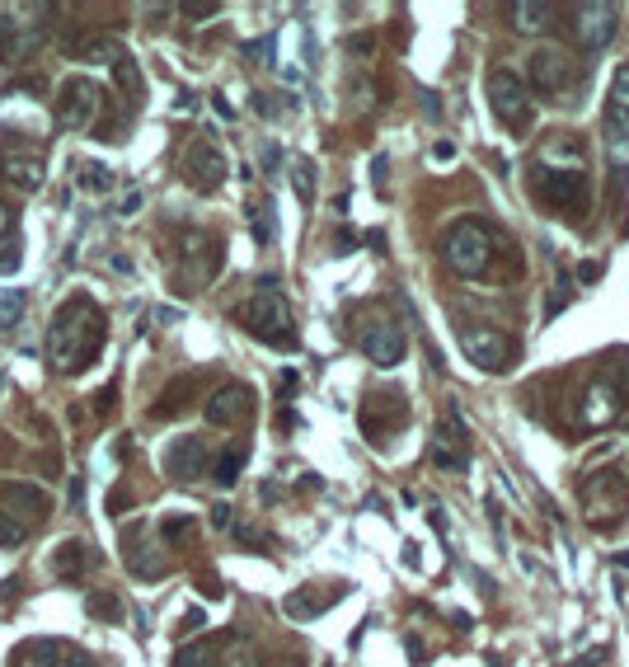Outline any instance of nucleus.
<instances>
[{
  "mask_svg": "<svg viewBox=\"0 0 629 667\" xmlns=\"http://www.w3.org/2000/svg\"><path fill=\"white\" fill-rule=\"evenodd\" d=\"M104 348V315L94 306L90 296H76V301H66L62 311L52 315V325H47V362H52V372H85L94 357Z\"/></svg>",
  "mask_w": 629,
  "mask_h": 667,
  "instance_id": "f257e3e1",
  "label": "nucleus"
},
{
  "mask_svg": "<svg viewBox=\"0 0 629 667\" xmlns=\"http://www.w3.org/2000/svg\"><path fill=\"white\" fill-rule=\"evenodd\" d=\"M240 325H245L254 339L273 343V348H296L292 306H287V296L277 292L273 278H263L259 287H254V296L240 306Z\"/></svg>",
  "mask_w": 629,
  "mask_h": 667,
  "instance_id": "f03ea898",
  "label": "nucleus"
},
{
  "mask_svg": "<svg viewBox=\"0 0 629 667\" xmlns=\"http://www.w3.org/2000/svg\"><path fill=\"white\" fill-rule=\"evenodd\" d=\"M442 259H446V268L461 273V278H484L493 264V231L475 217L456 221L442 240Z\"/></svg>",
  "mask_w": 629,
  "mask_h": 667,
  "instance_id": "7ed1b4c3",
  "label": "nucleus"
},
{
  "mask_svg": "<svg viewBox=\"0 0 629 667\" xmlns=\"http://www.w3.org/2000/svg\"><path fill=\"white\" fill-rule=\"evenodd\" d=\"M587 170L583 165H550V160H536V198L568 212V217H583L587 212Z\"/></svg>",
  "mask_w": 629,
  "mask_h": 667,
  "instance_id": "20e7f679",
  "label": "nucleus"
},
{
  "mask_svg": "<svg viewBox=\"0 0 629 667\" xmlns=\"http://www.w3.org/2000/svg\"><path fill=\"white\" fill-rule=\"evenodd\" d=\"M606 156H611L615 179H629V66H620L606 94Z\"/></svg>",
  "mask_w": 629,
  "mask_h": 667,
  "instance_id": "39448f33",
  "label": "nucleus"
},
{
  "mask_svg": "<svg viewBox=\"0 0 629 667\" xmlns=\"http://www.w3.org/2000/svg\"><path fill=\"white\" fill-rule=\"evenodd\" d=\"M99 109H104V90L90 76H66L57 85V123L66 132H90Z\"/></svg>",
  "mask_w": 629,
  "mask_h": 667,
  "instance_id": "423d86ee",
  "label": "nucleus"
},
{
  "mask_svg": "<svg viewBox=\"0 0 629 667\" xmlns=\"http://www.w3.org/2000/svg\"><path fill=\"white\" fill-rule=\"evenodd\" d=\"M489 104L498 113V123L512 127V132H522L531 123V90H526V80L517 71H507V66H493L489 71Z\"/></svg>",
  "mask_w": 629,
  "mask_h": 667,
  "instance_id": "0eeeda50",
  "label": "nucleus"
},
{
  "mask_svg": "<svg viewBox=\"0 0 629 667\" xmlns=\"http://www.w3.org/2000/svg\"><path fill=\"white\" fill-rule=\"evenodd\" d=\"M0 512L15 517L19 527H43L52 517V494L24 480H0Z\"/></svg>",
  "mask_w": 629,
  "mask_h": 667,
  "instance_id": "6e6552de",
  "label": "nucleus"
},
{
  "mask_svg": "<svg viewBox=\"0 0 629 667\" xmlns=\"http://www.w3.org/2000/svg\"><path fill=\"white\" fill-rule=\"evenodd\" d=\"M615 29H620V5L587 0V5L573 10V38H578V47H587V52H601V47L615 38Z\"/></svg>",
  "mask_w": 629,
  "mask_h": 667,
  "instance_id": "1a4fd4ad",
  "label": "nucleus"
},
{
  "mask_svg": "<svg viewBox=\"0 0 629 667\" xmlns=\"http://www.w3.org/2000/svg\"><path fill=\"white\" fill-rule=\"evenodd\" d=\"M357 348H362L376 367H399L404 353H409V334H404V325H395V320H371V325H362V334H357Z\"/></svg>",
  "mask_w": 629,
  "mask_h": 667,
  "instance_id": "9d476101",
  "label": "nucleus"
},
{
  "mask_svg": "<svg viewBox=\"0 0 629 667\" xmlns=\"http://www.w3.org/2000/svg\"><path fill=\"white\" fill-rule=\"evenodd\" d=\"M461 348L475 367H484V372H503L507 357H512L507 334L503 329H493V325H461Z\"/></svg>",
  "mask_w": 629,
  "mask_h": 667,
  "instance_id": "9b49d317",
  "label": "nucleus"
},
{
  "mask_svg": "<svg viewBox=\"0 0 629 667\" xmlns=\"http://www.w3.org/2000/svg\"><path fill=\"white\" fill-rule=\"evenodd\" d=\"M568 85H573V57H568L564 47H536L531 52V85L526 90H536V94H564Z\"/></svg>",
  "mask_w": 629,
  "mask_h": 667,
  "instance_id": "f8f14e48",
  "label": "nucleus"
},
{
  "mask_svg": "<svg viewBox=\"0 0 629 667\" xmlns=\"http://www.w3.org/2000/svg\"><path fill=\"white\" fill-rule=\"evenodd\" d=\"M428 461L437 470H465V466H470V433H465V423L456 419V414H446L442 428L432 433Z\"/></svg>",
  "mask_w": 629,
  "mask_h": 667,
  "instance_id": "ddd939ff",
  "label": "nucleus"
},
{
  "mask_svg": "<svg viewBox=\"0 0 629 667\" xmlns=\"http://www.w3.org/2000/svg\"><path fill=\"white\" fill-rule=\"evenodd\" d=\"M226 174H231V165H226V156L216 151L212 141H193L184 156V179L198 193H216V188L226 184Z\"/></svg>",
  "mask_w": 629,
  "mask_h": 667,
  "instance_id": "4468645a",
  "label": "nucleus"
},
{
  "mask_svg": "<svg viewBox=\"0 0 629 667\" xmlns=\"http://www.w3.org/2000/svg\"><path fill=\"white\" fill-rule=\"evenodd\" d=\"M583 503H587V517L592 522H611V517H620V512L629 508V489L615 475H592V480L583 484Z\"/></svg>",
  "mask_w": 629,
  "mask_h": 667,
  "instance_id": "2eb2a0df",
  "label": "nucleus"
},
{
  "mask_svg": "<svg viewBox=\"0 0 629 667\" xmlns=\"http://www.w3.org/2000/svg\"><path fill=\"white\" fill-rule=\"evenodd\" d=\"M165 475H174L179 484L202 480L207 475V442L202 437H174L165 451Z\"/></svg>",
  "mask_w": 629,
  "mask_h": 667,
  "instance_id": "dca6fc26",
  "label": "nucleus"
},
{
  "mask_svg": "<svg viewBox=\"0 0 629 667\" xmlns=\"http://www.w3.org/2000/svg\"><path fill=\"white\" fill-rule=\"evenodd\" d=\"M184 254H188L184 292H198L202 282L216 278V268H221V249H216V240H207V235H188V240H184Z\"/></svg>",
  "mask_w": 629,
  "mask_h": 667,
  "instance_id": "f3484780",
  "label": "nucleus"
},
{
  "mask_svg": "<svg viewBox=\"0 0 629 667\" xmlns=\"http://www.w3.org/2000/svg\"><path fill=\"white\" fill-rule=\"evenodd\" d=\"M249 386H240V381H231V386H221L212 390V400L202 404V414H207V423L212 428H231V423H240L249 414Z\"/></svg>",
  "mask_w": 629,
  "mask_h": 667,
  "instance_id": "a211bd4d",
  "label": "nucleus"
},
{
  "mask_svg": "<svg viewBox=\"0 0 629 667\" xmlns=\"http://www.w3.org/2000/svg\"><path fill=\"white\" fill-rule=\"evenodd\" d=\"M0 179L19 193H38L43 188V156L38 151H5L0 156Z\"/></svg>",
  "mask_w": 629,
  "mask_h": 667,
  "instance_id": "6ab92c4d",
  "label": "nucleus"
},
{
  "mask_svg": "<svg viewBox=\"0 0 629 667\" xmlns=\"http://www.w3.org/2000/svg\"><path fill=\"white\" fill-rule=\"evenodd\" d=\"M38 47H43V29H33V24H15V19H0V62L24 66Z\"/></svg>",
  "mask_w": 629,
  "mask_h": 667,
  "instance_id": "aec40b11",
  "label": "nucleus"
},
{
  "mask_svg": "<svg viewBox=\"0 0 629 667\" xmlns=\"http://www.w3.org/2000/svg\"><path fill=\"white\" fill-rule=\"evenodd\" d=\"M90 564H94L90 541H62L57 550H52V574L62 578V583H80Z\"/></svg>",
  "mask_w": 629,
  "mask_h": 667,
  "instance_id": "412c9836",
  "label": "nucleus"
},
{
  "mask_svg": "<svg viewBox=\"0 0 629 667\" xmlns=\"http://www.w3.org/2000/svg\"><path fill=\"white\" fill-rule=\"evenodd\" d=\"M620 409V395L611 386H592L587 390V404H583V428H606Z\"/></svg>",
  "mask_w": 629,
  "mask_h": 667,
  "instance_id": "4be33fe9",
  "label": "nucleus"
},
{
  "mask_svg": "<svg viewBox=\"0 0 629 667\" xmlns=\"http://www.w3.org/2000/svg\"><path fill=\"white\" fill-rule=\"evenodd\" d=\"M507 15H512V29H517V33H550L554 29V5L522 0V5H512Z\"/></svg>",
  "mask_w": 629,
  "mask_h": 667,
  "instance_id": "5701e85b",
  "label": "nucleus"
},
{
  "mask_svg": "<svg viewBox=\"0 0 629 667\" xmlns=\"http://www.w3.org/2000/svg\"><path fill=\"white\" fill-rule=\"evenodd\" d=\"M113 85H118V90L127 94V99H137L141 94V66H137V57H132V52H123V47H118V52H113Z\"/></svg>",
  "mask_w": 629,
  "mask_h": 667,
  "instance_id": "b1692460",
  "label": "nucleus"
},
{
  "mask_svg": "<svg viewBox=\"0 0 629 667\" xmlns=\"http://www.w3.org/2000/svg\"><path fill=\"white\" fill-rule=\"evenodd\" d=\"M343 592H324V597H315V592H292L287 597V616H296V621H306V616H320V611H329V606L338 602Z\"/></svg>",
  "mask_w": 629,
  "mask_h": 667,
  "instance_id": "393cba45",
  "label": "nucleus"
},
{
  "mask_svg": "<svg viewBox=\"0 0 629 667\" xmlns=\"http://www.w3.org/2000/svg\"><path fill=\"white\" fill-rule=\"evenodd\" d=\"M216 658H221L216 639H193V644H184L174 653V667H216Z\"/></svg>",
  "mask_w": 629,
  "mask_h": 667,
  "instance_id": "a878e982",
  "label": "nucleus"
},
{
  "mask_svg": "<svg viewBox=\"0 0 629 667\" xmlns=\"http://www.w3.org/2000/svg\"><path fill=\"white\" fill-rule=\"evenodd\" d=\"M245 456H249L245 442H240V447H231V451H221V461L212 466V480L221 484V489H231V484L240 480V470H245Z\"/></svg>",
  "mask_w": 629,
  "mask_h": 667,
  "instance_id": "bb28decb",
  "label": "nucleus"
},
{
  "mask_svg": "<svg viewBox=\"0 0 629 667\" xmlns=\"http://www.w3.org/2000/svg\"><path fill=\"white\" fill-rule=\"evenodd\" d=\"M29 311V296L19 292V287H0V329H15Z\"/></svg>",
  "mask_w": 629,
  "mask_h": 667,
  "instance_id": "cd10ccee",
  "label": "nucleus"
},
{
  "mask_svg": "<svg viewBox=\"0 0 629 667\" xmlns=\"http://www.w3.org/2000/svg\"><path fill=\"white\" fill-rule=\"evenodd\" d=\"M85 606H90V616H99V621H118V616H123V602L104 588H94L90 597H85Z\"/></svg>",
  "mask_w": 629,
  "mask_h": 667,
  "instance_id": "c85d7f7f",
  "label": "nucleus"
},
{
  "mask_svg": "<svg viewBox=\"0 0 629 667\" xmlns=\"http://www.w3.org/2000/svg\"><path fill=\"white\" fill-rule=\"evenodd\" d=\"M80 188H85V193H108V188H113V174L90 160V165H80Z\"/></svg>",
  "mask_w": 629,
  "mask_h": 667,
  "instance_id": "c756f323",
  "label": "nucleus"
},
{
  "mask_svg": "<svg viewBox=\"0 0 629 667\" xmlns=\"http://www.w3.org/2000/svg\"><path fill=\"white\" fill-rule=\"evenodd\" d=\"M19 264H24V245H19V235H5L0 240V273L10 278V273H19Z\"/></svg>",
  "mask_w": 629,
  "mask_h": 667,
  "instance_id": "7c9ffc66",
  "label": "nucleus"
},
{
  "mask_svg": "<svg viewBox=\"0 0 629 667\" xmlns=\"http://www.w3.org/2000/svg\"><path fill=\"white\" fill-rule=\"evenodd\" d=\"M113 52H118L113 38H85L80 43V62H113Z\"/></svg>",
  "mask_w": 629,
  "mask_h": 667,
  "instance_id": "2f4dec72",
  "label": "nucleus"
},
{
  "mask_svg": "<svg viewBox=\"0 0 629 667\" xmlns=\"http://www.w3.org/2000/svg\"><path fill=\"white\" fill-rule=\"evenodd\" d=\"M29 541V527H19L15 517H5L0 512V550H15V545Z\"/></svg>",
  "mask_w": 629,
  "mask_h": 667,
  "instance_id": "473e14b6",
  "label": "nucleus"
},
{
  "mask_svg": "<svg viewBox=\"0 0 629 667\" xmlns=\"http://www.w3.org/2000/svg\"><path fill=\"white\" fill-rule=\"evenodd\" d=\"M184 390H188V381H174V386L165 390V404H155V419H169V414H179V409H184Z\"/></svg>",
  "mask_w": 629,
  "mask_h": 667,
  "instance_id": "72a5a7b5",
  "label": "nucleus"
},
{
  "mask_svg": "<svg viewBox=\"0 0 629 667\" xmlns=\"http://www.w3.org/2000/svg\"><path fill=\"white\" fill-rule=\"evenodd\" d=\"M254 235H259V245H268V240H273V235H277V226H273V212H268V207H259V212H254Z\"/></svg>",
  "mask_w": 629,
  "mask_h": 667,
  "instance_id": "f704fd0d",
  "label": "nucleus"
},
{
  "mask_svg": "<svg viewBox=\"0 0 629 667\" xmlns=\"http://www.w3.org/2000/svg\"><path fill=\"white\" fill-rule=\"evenodd\" d=\"M184 536H193V517H169V522H165V541H184Z\"/></svg>",
  "mask_w": 629,
  "mask_h": 667,
  "instance_id": "c9c22d12",
  "label": "nucleus"
},
{
  "mask_svg": "<svg viewBox=\"0 0 629 667\" xmlns=\"http://www.w3.org/2000/svg\"><path fill=\"white\" fill-rule=\"evenodd\" d=\"M296 193H301V202L315 198V188H310V165H306V160L296 165Z\"/></svg>",
  "mask_w": 629,
  "mask_h": 667,
  "instance_id": "e433bc0d",
  "label": "nucleus"
},
{
  "mask_svg": "<svg viewBox=\"0 0 629 667\" xmlns=\"http://www.w3.org/2000/svg\"><path fill=\"white\" fill-rule=\"evenodd\" d=\"M184 15L188 19H216L221 15V5H216V0H207V5H184Z\"/></svg>",
  "mask_w": 629,
  "mask_h": 667,
  "instance_id": "4c0bfd02",
  "label": "nucleus"
},
{
  "mask_svg": "<svg viewBox=\"0 0 629 667\" xmlns=\"http://www.w3.org/2000/svg\"><path fill=\"white\" fill-rule=\"evenodd\" d=\"M212 527H221V531L235 527V517H231V508H226V503H216V508H212Z\"/></svg>",
  "mask_w": 629,
  "mask_h": 667,
  "instance_id": "58836bf2",
  "label": "nucleus"
},
{
  "mask_svg": "<svg viewBox=\"0 0 629 667\" xmlns=\"http://www.w3.org/2000/svg\"><path fill=\"white\" fill-rule=\"evenodd\" d=\"M5 235H15V212H10V202H0V240Z\"/></svg>",
  "mask_w": 629,
  "mask_h": 667,
  "instance_id": "ea45409f",
  "label": "nucleus"
},
{
  "mask_svg": "<svg viewBox=\"0 0 629 667\" xmlns=\"http://www.w3.org/2000/svg\"><path fill=\"white\" fill-rule=\"evenodd\" d=\"M231 667H259V653H254V649L245 644L240 653H231Z\"/></svg>",
  "mask_w": 629,
  "mask_h": 667,
  "instance_id": "a19ab883",
  "label": "nucleus"
},
{
  "mask_svg": "<svg viewBox=\"0 0 629 667\" xmlns=\"http://www.w3.org/2000/svg\"><path fill=\"white\" fill-rule=\"evenodd\" d=\"M432 156H437V160H451V156H456V146H451V141H437V146H432Z\"/></svg>",
  "mask_w": 629,
  "mask_h": 667,
  "instance_id": "79ce46f5",
  "label": "nucleus"
},
{
  "mask_svg": "<svg viewBox=\"0 0 629 667\" xmlns=\"http://www.w3.org/2000/svg\"><path fill=\"white\" fill-rule=\"evenodd\" d=\"M62 667H94V663L85 658V653H76V649H71V653H66V663H62Z\"/></svg>",
  "mask_w": 629,
  "mask_h": 667,
  "instance_id": "37998d69",
  "label": "nucleus"
},
{
  "mask_svg": "<svg viewBox=\"0 0 629 667\" xmlns=\"http://www.w3.org/2000/svg\"><path fill=\"white\" fill-rule=\"evenodd\" d=\"M578 278H583V282H597V278H601V264H583V268H578Z\"/></svg>",
  "mask_w": 629,
  "mask_h": 667,
  "instance_id": "c03bdc74",
  "label": "nucleus"
},
{
  "mask_svg": "<svg viewBox=\"0 0 629 667\" xmlns=\"http://www.w3.org/2000/svg\"><path fill=\"white\" fill-rule=\"evenodd\" d=\"M137 207H141V193H127V198H123V217H132Z\"/></svg>",
  "mask_w": 629,
  "mask_h": 667,
  "instance_id": "a18cd8bd",
  "label": "nucleus"
},
{
  "mask_svg": "<svg viewBox=\"0 0 629 667\" xmlns=\"http://www.w3.org/2000/svg\"><path fill=\"white\" fill-rule=\"evenodd\" d=\"M423 109H428L432 118H442V104H437V94H423Z\"/></svg>",
  "mask_w": 629,
  "mask_h": 667,
  "instance_id": "49530a36",
  "label": "nucleus"
},
{
  "mask_svg": "<svg viewBox=\"0 0 629 667\" xmlns=\"http://www.w3.org/2000/svg\"><path fill=\"white\" fill-rule=\"evenodd\" d=\"M277 667H301V658H287V663H277Z\"/></svg>",
  "mask_w": 629,
  "mask_h": 667,
  "instance_id": "de8ad7c7",
  "label": "nucleus"
}]
</instances>
